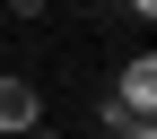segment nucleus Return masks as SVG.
Returning <instances> with one entry per match:
<instances>
[{
	"mask_svg": "<svg viewBox=\"0 0 157 139\" xmlns=\"http://www.w3.org/2000/svg\"><path fill=\"white\" fill-rule=\"evenodd\" d=\"M113 104L131 113V122H157V61L140 52V61H122V87H113Z\"/></svg>",
	"mask_w": 157,
	"mask_h": 139,
	"instance_id": "nucleus-1",
	"label": "nucleus"
},
{
	"mask_svg": "<svg viewBox=\"0 0 157 139\" xmlns=\"http://www.w3.org/2000/svg\"><path fill=\"white\" fill-rule=\"evenodd\" d=\"M35 122H44V96H35L26 78H0V139L9 130H35Z\"/></svg>",
	"mask_w": 157,
	"mask_h": 139,
	"instance_id": "nucleus-2",
	"label": "nucleus"
},
{
	"mask_svg": "<svg viewBox=\"0 0 157 139\" xmlns=\"http://www.w3.org/2000/svg\"><path fill=\"white\" fill-rule=\"evenodd\" d=\"M105 139H157V122H113Z\"/></svg>",
	"mask_w": 157,
	"mask_h": 139,
	"instance_id": "nucleus-3",
	"label": "nucleus"
},
{
	"mask_svg": "<svg viewBox=\"0 0 157 139\" xmlns=\"http://www.w3.org/2000/svg\"><path fill=\"white\" fill-rule=\"evenodd\" d=\"M9 17H44V0H9Z\"/></svg>",
	"mask_w": 157,
	"mask_h": 139,
	"instance_id": "nucleus-4",
	"label": "nucleus"
},
{
	"mask_svg": "<svg viewBox=\"0 0 157 139\" xmlns=\"http://www.w3.org/2000/svg\"><path fill=\"white\" fill-rule=\"evenodd\" d=\"M26 139H61V130H26Z\"/></svg>",
	"mask_w": 157,
	"mask_h": 139,
	"instance_id": "nucleus-5",
	"label": "nucleus"
}]
</instances>
